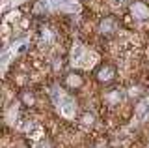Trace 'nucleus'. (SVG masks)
Segmentation results:
<instances>
[{"label": "nucleus", "instance_id": "nucleus-1", "mask_svg": "<svg viewBox=\"0 0 149 148\" xmlns=\"http://www.w3.org/2000/svg\"><path fill=\"white\" fill-rule=\"evenodd\" d=\"M84 79L78 73H69L67 77H65V86H69V88H78V86H82Z\"/></svg>", "mask_w": 149, "mask_h": 148}, {"label": "nucleus", "instance_id": "nucleus-2", "mask_svg": "<svg viewBox=\"0 0 149 148\" xmlns=\"http://www.w3.org/2000/svg\"><path fill=\"white\" fill-rule=\"evenodd\" d=\"M132 13L136 17H140V19H143V17H147L149 15V8L146 6V4H142V2H134V6H132Z\"/></svg>", "mask_w": 149, "mask_h": 148}, {"label": "nucleus", "instance_id": "nucleus-3", "mask_svg": "<svg viewBox=\"0 0 149 148\" xmlns=\"http://www.w3.org/2000/svg\"><path fill=\"white\" fill-rule=\"evenodd\" d=\"M21 99H22V103H24V105H34V103H36V98H34V94H30L28 90L21 94Z\"/></svg>", "mask_w": 149, "mask_h": 148}, {"label": "nucleus", "instance_id": "nucleus-4", "mask_svg": "<svg viewBox=\"0 0 149 148\" xmlns=\"http://www.w3.org/2000/svg\"><path fill=\"white\" fill-rule=\"evenodd\" d=\"M82 122L84 124H93V114H84V116H82Z\"/></svg>", "mask_w": 149, "mask_h": 148}]
</instances>
